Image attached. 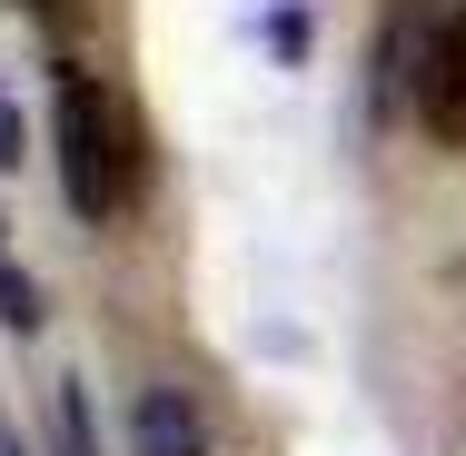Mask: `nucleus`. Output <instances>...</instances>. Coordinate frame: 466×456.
<instances>
[{
  "label": "nucleus",
  "mask_w": 466,
  "mask_h": 456,
  "mask_svg": "<svg viewBox=\"0 0 466 456\" xmlns=\"http://www.w3.org/2000/svg\"><path fill=\"white\" fill-rule=\"evenodd\" d=\"M50 159H60V188H70V208L109 228V218H129L139 208V188H149V159H139V129H129V109L109 80L90 70H60L50 80Z\"/></svg>",
  "instance_id": "nucleus-1"
},
{
  "label": "nucleus",
  "mask_w": 466,
  "mask_h": 456,
  "mask_svg": "<svg viewBox=\"0 0 466 456\" xmlns=\"http://www.w3.org/2000/svg\"><path fill=\"white\" fill-rule=\"evenodd\" d=\"M387 99L437 149H466V0H417L387 20Z\"/></svg>",
  "instance_id": "nucleus-2"
},
{
  "label": "nucleus",
  "mask_w": 466,
  "mask_h": 456,
  "mask_svg": "<svg viewBox=\"0 0 466 456\" xmlns=\"http://www.w3.org/2000/svg\"><path fill=\"white\" fill-rule=\"evenodd\" d=\"M129 456H208V407H198V387H179V377L139 387V407H129Z\"/></svg>",
  "instance_id": "nucleus-3"
},
{
  "label": "nucleus",
  "mask_w": 466,
  "mask_h": 456,
  "mask_svg": "<svg viewBox=\"0 0 466 456\" xmlns=\"http://www.w3.org/2000/svg\"><path fill=\"white\" fill-rule=\"evenodd\" d=\"M0 328H10V338L40 328V288H30V269L10 258V238H0Z\"/></svg>",
  "instance_id": "nucleus-4"
},
{
  "label": "nucleus",
  "mask_w": 466,
  "mask_h": 456,
  "mask_svg": "<svg viewBox=\"0 0 466 456\" xmlns=\"http://www.w3.org/2000/svg\"><path fill=\"white\" fill-rule=\"evenodd\" d=\"M30 159V109H20V90H0V179Z\"/></svg>",
  "instance_id": "nucleus-5"
},
{
  "label": "nucleus",
  "mask_w": 466,
  "mask_h": 456,
  "mask_svg": "<svg viewBox=\"0 0 466 456\" xmlns=\"http://www.w3.org/2000/svg\"><path fill=\"white\" fill-rule=\"evenodd\" d=\"M60 456H99V427H90V397L80 387L60 397Z\"/></svg>",
  "instance_id": "nucleus-6"
},
{
  "label": "nucleus",
  "mask_w": 466,
  "mask_h": 456,
  "mask_svg": "<svg viewBox=\"0 0 466 456\" xmlns=\"http://www.w3.org/2000/svg\"><path fill=\"white\" fill-rule=\"evenodd\" d=\"M30 10H40V20H60V0H30Z\"/></svg>",
  "instance_id": "nucleus-7"
},
{
  "label": "nucleus",
  "mask_w": 466,
  "mask_h": 456,
  "mask_svg": "<svg viewBox=\"0 0 466 456\" xmlns=\"http://www.w3.org/2000/svg\"><path fill=\"white\" fill-rule=\"evenodd\" d=\"M0 456H20V447H0Z\"/></svg>",
  "instance_id": "nucleus-8"
}]
</instances>
